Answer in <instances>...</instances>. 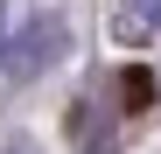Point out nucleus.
Segmentation results:
<instances>
[{
	"label": "nucleus",
	"mask_w": 161,
	"mask_h": 154,
	"mask_svg": "<svg viewBox=\"0 0 161 154\" xmlns=\"http://www.w3.org/2000/svg\"><path fill=\"white\" fill-rule=\"evenodd\" d=\"M63 56H70V21H63V14H28L21 35L7 42V56H0V70H7L14 84H35V77L56 70Z\"/></svg>",
	"instance_id": "obj_1"
},
{
	"label": "nucleus",
	"mask_w": 161,
	"mask_h": 154,
	"mask_svg": "<svg viewBox=\"0 0 161 154\" xmlns=\"http://www.w3.org/2000/svg\"><path fill=\"white\" fill-rule=\"evenodd\" d=\"M161 35V0H119V14H112V42L126 49H140Z\"/></svg>",
	"instance_id": "obj_2"
},
{
	"label": "nucleus",
	"mask_w": 161,
	"mask_h": 154,
	"mask_svg": "<svg viewBox=\"0 0 161 154\" xmlns=\"http://www.w3.org/2000/svg\"><path fill=\"white\" fill-rule=\"evenodd\" d=\"M0 56H7V7H0Z\"/></svg>",
	"instance_id": "obj_3"
}]
</instances>
